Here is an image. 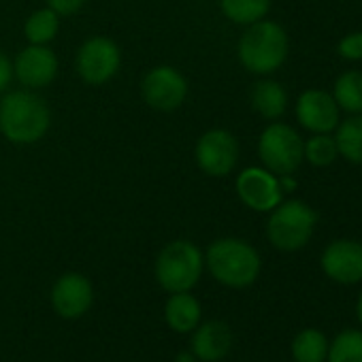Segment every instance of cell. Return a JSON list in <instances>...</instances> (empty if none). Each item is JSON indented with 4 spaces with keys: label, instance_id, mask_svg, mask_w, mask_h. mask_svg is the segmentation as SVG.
<instances>
[{
    "label": "cell",
    "instance_id": "obj_1",
    "mask_svg": "<svg viewBox=\"0 0 362 362\" xmlns=\"http://www.w3.org/2000/svg\"><path fill=\"white\" fill-rule=\"evenodd\" d=\"M52 124L47 103L28 90H16L0 100V132L11 143L30 145L41 141Z\"/></svg>",
    "mask_w": 362,
    "mask_h": 362
},
{
    "label": "cell",
    "instance_id": "obj_2",
    "mask_svg": "<svg viewBox=\"0 0 362 362\" xmlns=\"http://www.w3.org/2000/svg\"><path fill=\"white\" fill-rule=\"evenodd\" d=\"M288 56V35L275 22L250 24L239 41L241 64L256 75H269L277 71Z\"/></svg>",
    "mask_w": 362,
    "mask_h": 362
},
{
    "label": "cell",
    "instance_id": "obj_3",
    "mask_svg": "<svg viewBox=\"0 0 362 362\" xmlns=\"http://www.w3.org/2000/svg\"><path fill=\"white\" fill-rule=\"evenodd\" d=\"M207 269L228 288H247L260 275V256L241 239H220L207 250Z\"/></svg>",
    "mask_w": 362,
    "mask_h": 362
},
{
    "label": "cell",
    "instance_id": "obj_4",
    "mask_svg": "<svg viewBox=\"0 0 362 362\" xmlns=\"http://www.w3.org/2000/svg\"><path fill=\"white\" fill-rule=\"evenodd\" d=\"M203 267H205V258L201 250L186 239H179L164 245V250L158 254L156 279L170 294L190 292L199 284L203 275Z\"/></svg>",
    "mask_w": 362,
    "mask_h": 362
},
{
    "label": "cell",
    "instance_id": "obj_5",
    "mask_svg": "<svg viewBox=\"0 0 362 362\" xmlns=\"http://www.w3.org/2000/svg\"><path fill=\"white\" fill-rule=\"evenodd\" d=\"M317 216L303 201L279 203L267 224L269 241L281 252H296L305 247L313 235Z\"/></svg>",
    "mask_w": 362,
    "mask_h": 362
},
{
    "label": "cell",
    "instance_id": "obj_6",
    "mask_svg": "<svg viewBox=\"0 0 362 362\" xmlns=\"http://www.w3.org/2000/svg\"><path fill=\"white\" fill-rule=\"evenodd\" d=\"M303 139L286 124H271L264 128L258 141V153L267 170L288 177L303 162Z\"/></svg>",
    "mask_w": 362,
    "mask_h": 362
},
{
    "label": "cell",
    "instance_id": "obj_7",
    "mask_svg": "<svg viewBox=\"0 0 362 362\" xmlns=\"http://www.w3.org/2000/svg\"><path fill=\"white\" fill-rule=\"evenodd\" d=\"M119 47L107 37L88 39L77 52V73L90 86L107 83L119 71Z\"/></svg>",
    "mask_w": 362,
    "mask_h": 362
},
{
    "label": "cell",
    "instance_id": "obj_8",
    "mask_svg": "<svg viewBox=\"0 0 362 362\" xmlns=\"http://www.w3.org/2000/svg\"><path fill=\"white\" fill-rule=\"evenodd\" d=\"M145 103L156 111H175L188 96V81L173 66H156L143 77Z\"/></svg>",
    "mask_w": 362,
    "mask_h": 362
},
{
    "label": "cell",
    "instance_id": "obj_9",
    "mask_svg": "<svg viewBox=\"0 0 362 362\" xmlns=\"http://www.w3.org/2000/svg\"><path fill=\"white\" fill-rule=\"evenodd\" d=\"M239 160V141L233 132L216 128L205 132L197 143V162L211 177H226Z\"/></svg>",
    "mask_w": 362,
    "mask_h": 362
},
{
    "label": "cell",
    "instance_id": "obj_10",
    "mask_svg": "<svg viewBox=\"0 0 362 362\" xmlns=\"http://www.w3.org/2000/svg\"><path fill=\"white\" fill-rule=\"evenodd\" d=\"M237 194L254 211H273L281 203V184L267 168H245L237 177Z\"/></svg>",
    "mask_w": 362,
    "mask_h": 362
},
{
    "label": "cell",
    "instance_id": "obj_11",
    "mask_svg": "<svg viewBox=\"0 0 362 362\" xmlns=\"http://www.w3.org/2000/svg\"><path fill=\"white\" fill-rule=\"evenodd\" d=\"M322 271L343 286L362 281V243L349 239L330 243L322 254Z\"/></svg>",
    "mask_w": 362,
    "mask_h": 362
},
{
    "label": "cell",
    "instance_id": "obj_12",
    "mask_svg": "<svg viewBox=\"0 0 362 362\" xmlns=\"http://www.w3.org/2000/svg\"><path fill=\"white\" fill-rule=\"evenodd\" d=\"M94 300V290L88 277L79 273L62 275L52 290V305L60 317L77 320L81 317Z\"/></svg>",
    "mask_w": 362,
    "mask_h": 362
},
{
    "label": "cell",
    "instance_id": "obj_13",
    "mask_svg": "<svg viewBox=\"0 0 362 362\" xmlns=\"http://www.w3.org/2000/svg\"><path fill=\"white\" fill-rule=\"evenodd\" d=\"M296 117L303 128L315 134H328L339 126V105L328 92L307 90L298 96Z\"/></svg>",
    "mask_w": 362,
    "mask_h": 362
},
{
    "label": "cell",
    "instance_id": "obj_14",
    "mask_svg": "<svg viewBox=\"0 0 362 362\" xmlns=\"http://www.w3.org/2000/svg\"><path fill=\"white\" fill-rule=\"evenodd\" d=\"M13 75L26 88H45L58 75V58L45 45H28L16 58Z\"/></svg>",
    "mask_w": 362,
    "mask_h": 362
},
{
    "label": "cell",
    "instance_id": "obj_15",
    "mask_svg": "<svg viewBox=\"0 0 362 362\" xmlns=\"http://www.w3.org/2000/svg\"><path fill=\"white\" fill-rule=\"evenodd\" d=\"M233 347V330L222 320L205 322L192 339V351L203 362H218L228 356Z\"/></svg>",
    "mask_w": 362,
    "mask_h": 362
},
{
    "label": "cell",
    "instance_id": "obj_16",
    "mask_svg": "<svg viewBox=\"0 0 362 362\" xmlns=\"http://www.w3.org/2000/svg\"><path fill=\"white\" fill-rule=\"evenodd\" d=\"M166 324L177 332H190L201 322V305L190 292H175L164 307Z\"/></svg>",
    "mask_w": 362,
    "mask_h": 362
},
{
    "label": "cell",
    "instance_id": "obj_17",
    "mask_svg": "<svg viewBox=\"0 0 362 362\" xmlns=\"http://www.w3.org/2000/svg\"><path fill=\"white\" fill-rule=\"evenodd\" d=\"M288 105L286 90L271 79L258 81L252 90V107L267 119H277L284 115Z\"/></svg>",
    "mask_w": 362,
    "mask_h": 362
},
{
    "label": "cell",
    "instance_id": "obj_18",
    "mask_svg": "<svg viewBox=\"0 0 362 362\" xmlns=\"http://www.w3.org/2000/svg\"><path fill=\"white\" fill-rule=\"evenodd\" d=\"M334 143L339 156H343L354 164H362V113H356L354 117L337 126Z\"/></svg>",
    "mask_w": 362,
    "mask_h": 362
},
{
    "label": "cell",
    "instance_id": "obj_19",
    "mask_svg": "<svg viewBox=\"0 0 362 362\" xmlns=\"http://www.w3.org/2000/svg\"><path fill=\"white\" fill-rule=\"evenodd\" d=\"M328 354V343L322 330L305 328L292 341V358L296 362H324Z\"/></svg>",
    "mask_w": 362,
    "mask_h": 362
},
{
    "label": "cell",
    "instance_id": "obj_20",
    "mask_svg": "<svg viewBox=\"0 0 362 362\" xmlns=\"http://www.w3.org/2000/svg\"><path fill=\"white\" fill-rule=\"evenodd\" d=\"M334 103L347 113H362V73L349 71L343 73L334 83Z\"/></svg>",
    "mask_w": 362,
    "mask_h": 362
},
{
    "label": "cell",
    "instance_id": "obj_21",
    "mask_svg": "<svg viewBox=\"0 0 362 362\" xmlns=\"http://www.w3.org/2000/svg\"><path fill=\"white\" fill-rule=\"evenodd\" d=\"M220 7L230 22L250 26L269 13L271 0H220Z\"/></svg>",
    "mask_w": 362,
    "mask_h": 362
},
{
    "label": "cell",
    "instance_id": "obj_22",
    "mask_svg": "<svg viewBox=\"0 0 362 362\" xmlns=\"http://www.w3.org/2000/svg\"><path fill=\"white\" fill-rule=\"evenodd\" d=\"M58 28H60L58 13L52 11V9L47 7V9L35 11V13L26 20L24 33H26V39L30 41V45H47L49 41L56 39Z\"/></svg>",
    "mask_w": 362,
    "mask_h": 362
},
{
    "label": "cell",
    "instance_id": "obj_23",
    "mask_svg": "<svg viewBox=\"0 0 362 362\" xmlns=\"http://www.w3.org/2000/svg\"><path fill=\"white\" fill-rule=\"evenodd\" d=\"M328 362H362V332L343 330L328 345Z\"/></svg>",
    "mask_w": 362,
    "mask_h": 362
},
{
    "label": "cell",
    "instance_id": "obj_24",
    "mask_svg": "<svg viewBox=\"0 0 362 362\" xmlns=\"http://www.w3.org/2000/svg\"><path fill=\"white\" fill-rule=\"evenodd\" d=\"M303 156L313 164V166H328L334 162L339 156L337 143L328 134H315L303 145Z\"/></svg>",
    "mask_w": 362,
    "mask_h": 362
},
{
    "label": "cell",
    "instance_id": "obj_25",
    "mask_svg": "<svg viewBox=\"0 0 362 362\" xmlns=\"http://www.w3.org/2000/svg\"><path fill=\"white\" fill-rule=\"evenodd\" d=\"M339 54L345 60H362V33H351L339 43Z\"/></svg>",
    "mask_w": 362,
    "mask_h": 362
},
{
    "label": "cell",
    "instance_id": "obj_26",
    "mask_svg": "<svg viewBox=\"0 0 362 362\" xmlns=\"http://www.w3.org/2000/svg\"><path fill=\"white\" fill-rule=\"evenodd\" d=\"M86 5V0H47V7L58 16H73Z\"/></svg>",
    "mask_w": 362,
    "mask_h": 362
},
{
    "label": "cell",
    "instance_id": "obj_27",
    "mask_svg": "<svg viewBox=\"0 0 362 362\" xmlns=\"http://www.w3.org/2000/svg\"><path fill=\"white\" fill-rule=\"evenodd\" d=\"M11 77H13V64L3 52H0V92L7 90V86L11 83Z\"/></svg>",
    "mask_w": 362,
    "mask_h": 362
},
{
    "label": "cell",
    "instance_id": "obj_28",
    "mask_svg": "<svg viewBox=\"0 0 362 362\" xmlns=\"http://www.w3.org/2000/svg\"><path fill=\"white\" fill-rule=\"evenodd\" d=\"M356 313H358V320L362 324V294L358 296V305H356Z\"/></svg>",
    "mask_w": 362,
    "mask_h": 362
},
{
    "label": "cell",
    "instance_id": "obj_29",
    "mask_svg": "<svg viewBox=\"0 0 362 362\" xmlns=\"http://www.w3.org/2000/svg\"><path fill=\"white\" fill-rule=\"evenodd\" d=\"M177 362H194V360H192V356H190V354H179Z\"/></svg>",
    "mask_w": 362,
    "mask_h": 362
}]
</instances>
